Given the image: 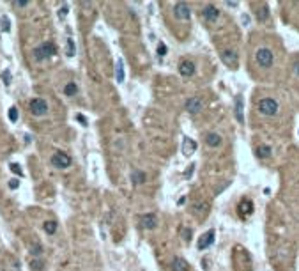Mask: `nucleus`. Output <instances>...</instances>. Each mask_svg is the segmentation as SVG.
Here are the masks:
<instances>
[{"label": "nucleus", "instance_id": "23", "mask_svg": "<svg viewBox=\"0 0 299 271\" xmlns=\"http://www.w3.org/2000/svg\"><path fill=\"white\" fill-rule=\"evenodd\" d=\"M271 154V149L267 146H258L257 147V158H267Z\"/></svg>", "mask_w": 299, "mask_h": 271}, {"label": "nucleus", "instance_id": "4", "mask_svg": "<svg viewBox=\"0 0 299 271\" xmlns=\"http://www.w3.org/2000/svg\"><path fill=\"white\" fill-rule=\"evenodd\" d=\"M29 108H30L32 114L37 115V117L48 114V103H46L42 98H34V99L30 101V105H29Z\"/></svg>", "mask_w": 299, "mask_h": 271}, {"label": "nucleus", "instance_id": "33", "mask_svg": "<svg viewBox=\"0 0 299 271\" xmlns=\"http://www.w3.org/2000/svg\"><path fill=\"white\" fill-rule=\"evenodd\" d=\"M18 186H20V181H18V179H11L9 181V188L11 190H16Z\"/></svg>", "mask_w": 299, "mask_h": 271}, {"label": "nucleus", "instance_id": "1", "mask_svg": "<svg viewBox=\"0 0 299 271\" xmlns=\"http://www.w3.org/2000/svg\"><path fill=\"white\" fill-rule=\"evenodd\" d=\"M255 62L264 67V69H269L273 64H274V53L271 48H258L255 52Z\"/></svg>", "mask_w": 299, "mask_h": 271}, {"label": "nucleus", "instance_id": "39", "mask_svg": "<svg viewBox=\"0 0 299 271\" xmlns=\"http://www.w3.org/2000/svg\"><path fill=\"white\" fill-rule=\"evenodd\" d=\"M184 202H186V197H181V198H179V200H177V204H179V206H182V204H184Z\"/></svg>", "mask_w": 299, "mask_h": 271}, {"label": "nucleus", "instance_id": "18", "mask_svg": "<svg viewBox=\"0 0 299 271\" xmlns=\"http://www.w3.org/2000/svg\"><path fill=\"white\" fill-rule=\"evenodd\" d=\"M115 76H117V82H124V62L119 59L117 60V67H115Z\"/></svg>", "mask_w": 299, "mask_h": 271}, {"label": "nucleus", "instance_id": "20", "mask_svg": "<svg viewBox=\"0 0 299 271\" xmlns=\"http://www.w3.org/2000/svg\"><path fill=\"white\" fill-rule=\"evenodd\" d=\"M76 92H78V87H76L74 82H69V84L64 87V94H66V96H74Z\"/></svg>", "mask_w": 299, "mask_h": 271}, {"label": "nucleus", "instance_id": "31", "mask_svg": "<svg viewBox=\"0 0 299 271\" xmlns=\"http://www.w3.org/2000/svg\"><path fill=\"white\" fill-rule=\"evenodd\" d=\"M158 55H159V57H165L166 55V46L163 43H159V46H158Z\"/></svg>", "mask_w": 299, "mask_h": 271}, {"label": "nucleus", "instance_id": "38", "mask_svg": "<svg viewBox=\"0 0 299 271\" xmlns=\"http://www.w3.org/2000/svg\"><path fill=\"white\" fill-rule=\"evenodd\" d=\"M76 119H78V121H80V122H82V124H83V126L87 124V119H85V117H83V115H82V114H78V115H76Z\"/></svg>", "mask_w": 299, "mask_h": 271}, {"label": "nucleus", "instance_id": "27", "mask_svg": "<svg viewBox=\"0 0 299 271\" xmlns=\"http://www.w3.org/2000/svg\"><path fill=\"white\" fill-rule=\"evenodd\" d=\"M9 168H11V172H14L16 176H20V177L23 176V170H21V167L18 165V163H11V165H9Z\"/></svg>", "mask_w": 299, "mask_h": 271}, {"label": "nucleus", "instance_id": "16", "mask_svg": "<svg viewBox=\"0 0 299 271\" xmlns=\"http://www.w3.org/2000/svg\"><path fill=\"white\" fill-rule=\"evenodd\" d=\"M239 213H241V216H248L250 213H253V204L250 200H243L239 204Z\"/></svg>", "mask_w": 299, "mask_h": 271}, {"label": "nucleus", "instance_id": "10", "mask_svg": "<svg viewBox=\"0 0 299 271\" xmlns=\"http://www.w3.org/2000/svg\"><path fill=\"white\" fill-rule=\"evenodd\" d=\"M202 16L206 18V21L209 23H212V21L218 20V16H219V11H218L216 5H206L204 11H202Z\"/></svg>", "mask_w": 299, "mask_h": 271}, {"label": "nucleus", "instance_id": "25", "mask_svg": "<svg viewBox=\"0 0 299 271\" xmlns=\"http://www.w3.org/2000/svg\"><path fill=\"white\" fill-rule=\"evenodd\" d=\"M0 23H2V30H4V32H9L11 30V21H9V18H7V16H2V18H0Z\"/></svg>", "mask_w": 299, "mask_h": 271}, {"label": "nucleus", "instance_id": "24", "mask_svg": "<svg viewBox=\"0 0 299 271\" xmlns=\"http://www.w3.org/2000/svg\"><path fill=\"white\" fill-rule=\"evenodd\" d=\"M66 53H67V57H73V55L76 53V50H74V41H73L71 37L66 41Z\"/></svg>", "mask_w": 299, "mask_h": 271}, {"label": "nucleus", "instance_id": "34", "mask_svg": "<svg viewBox=\"0 0 299 271\" xmlns=\"http://www.w3.org/2000/svg\"><path fill=\"white\" fill-rule=\"evenodd\" d=\"M12 4H14V5H18V7H25V5H29V2H27V0H14Z\"/></svg>", "mask_w": 299, "mask_h": 271}, {"label": "nucleus", "instance_id": "9", "mask_svg": "<svg viewBox=\"0 0 299 271\" xmlns=\"http://www.w3.org/2000/svg\"><path fill=\"white\" fill-rule=\"evenodd\" d=\"M174 9H175V16L179 20H189L191 12H189V7H188L186 2H177L174 5Z\"/></svg>", "mask_w": 299, "mask_h": 271}, {"label": "nucleus", "instance_id": "19", "mask_svg": "<svg viewBox=\"0 0 299 271\" xmlns=\"http://www.w3.org/2000/svg\"><path fill=\"white\" fill-rule=\"evenodd\" d=\"M42 229H44V232H48V234H55V232H57V221H53V220L44 221Z\"/></svg>", "mask_w": 299, "mask_h": 271}, {"label": "nucleus", "instance_id": "3", "mask_svg": "<svg viewBox=\"0 0 299 271\" xmlns=\"http://www.w3.org/2000/svg\"><path fill=\"white\" fill-rule=\"evenodd\" d=\"M57 53V48H55V44L53 43H42L39 44L36 50H34V59L37 60V62H42V60H46V59H50Z\"/></svg>", "mask_w": 299, "mask_h": 271}, {"label": "nucleus", "instance_id": "8", "mask_svg": "<svg viewBox=\"0 0 299 271\" xmlns=\"http://www.w3.org/2000/svg\"><path fill=\"white\" fill-rule=\"evenodd\" d=\"M212 243H214V230H207L206 234H202L198 238L196 246H198V250H206L207 246H211Z\"/></svg>", "mask_w": 299, "mask_h": 271}, {"label": "nucleus", "instance_id": "22", "mask_svg": "<svg viewBox=\"0 0 299 271\" xmlns=\"http://www.w3.org/2000/svg\"><path fill=\"white\" fill-rule=\"evenodd\" d=\"M131 179H133L134 184H140V183H144L145 181V174L144 172H140V170H134L133 174H131Z\"/></svg>", "mask_w": 299, "mask_h": 271}, {"label": "nucleus", "instance_id": "14", "mask_svg": "<svg viewBox=\"0 0 299 271\" xmlns=\"http://www.w3.org/2000/svg\"><path fill=\"white\" fill-rule=\"evenodd\" d=\"M170 268H172V271H188L189 269L188 262H186L182 257H174L172 262H170Z\"/></svg>", "mask_w": 299, "mask_h": 271}, {"label": "nucleus", "instance_id": "37", "mask_svg": "<svg viewBox=\"0 0 299 271\" xmlns=\"http://www.w3.org/2000/svg\"><path fill=\"white\" fill-rule=\"evenodd\" d=\"M193 168H195V165H193V163H191V165H189V167H188V170H186V172H184V177H189V176H191V172H193Z\"/></svg>", "mask_w": 299, "mask_h": 271}, {"label": "nucleus", "instance_id": "17", "mask_svg": "<svg viewBox=\"0 0 299 271\" xmlns=\"http://www.w3.org/2000/svg\"><path fill=\"white\" fill-rule=\"evenodd\" d=\"M206 142H207L209 147H218L221 144V136L218 135V133H209V135L206 136Z\"/></svg>", "mask_w": 299, "mask_h": 271}, {"label": "nucleus", "instance_id": "15", "mask_svg": "<svg viewBox=\"0 0 299 271\" xmlns=\"http://www.w3.org/2000/svg\"><path fill=\"white\" fill-rule=\"evenodd\" d=\"M236 119L243 124L244 122V115H243V96L236 98Z\"/></svg>", "mask_w": 299, "mask_h": 271}, {"label": "nucleus", "instance_id": "29", "mask_svg": "<svg viewBox=\"0 0 299 271\" xmlns=\"http://www.w3.org/2000/svg\"><path fill=\"white\" fill-rule=\"evenodd\" d=\"M30 252L34 253V255H41V252H42L41 245H39V243H34V245L30 246Z\"/></svg>", "mask_w": 299, "mask_h": 271}, {"label": "nucleus", "instance_id": "36", "mask_svg": "<svg viewBox=\"0 0 299 271\" xmlns=\"http://www.w3.org/2000/svg\"><path fill=\"white\" fill-rule=\"evenodd\" d=\"M294 74H296V76H299V57L294 60Z\"/></svg>", "mask_w": 299, "mask_h": 271}, {"label": "nucleus", "instance_id": "30", "mask_svg": "<svg viewBox=\"0 0 299 271\" xmlns=\"http://www.w3.org/2000/svg\"><path fill=\"white\" fill-rule=\"evenodd\" d=\"M181 236H182L186 241H189V239H191V230L186 229V227H182V229H181Z\"/></svg>", "mask_w": 299, "mask_h": 271}, {"label": "nucleus", "instance_id": "5", "mask_svg": "<svg viewBox=\"0 0 299 271\" xmlns=\"http://www.w3.org/2000/svg\"><path fill=\"white\" fill-rule=\"evenodd\" d=\"M52 165L55 168H67L71 165V158H69V154H66L62 151H57L52 156Z\"/></svg>", "mask_w": 299, "mask_h": 271}, {"label": "nucleus", "instance_id": "12", "mask_svg": "<svg viewBox=\"0 0 299 271\" xmlns=\"http://www.w3.org/2000/svg\"><path fill=\"white\" fill-rule=\"evenodd\" d=\"M195 151H196V142L193 138H189V136H184L182 138V153L186 156H191Z\"/></svg>", "mask_w": 299, "mask_h": 271}, {"label": "nucleus", "instance_id": "35", "mask_svg": "<svg viewBox=\"0 0 299 271\" xmlns=\"http://www.w3.org/2000/svg\"><path fill=\"white\" fill-rule=\"evenodd\" d=\"M67 11H69V7H67V5H62L60 11H59V16H60V18H64V16L67 14Z\"/></svg>", "mask_w": 299, "mask_h": 271}, {"label": "nucleus", "instance_id": "21", "mask_svg": "<svg viewBox=\"0 0 299 271\" xmlns=\"http://www.w3.org/2000/svg\"><path fill=\"white\" fill-rule=\"evenodd\" d=\"M267 16H269L267 5H260V9L257 11V18H258L260 21H266V20H267Z\"/></svg>", "mask_w": 299, "mask_h": 271}, {"label": "nucleus", "instance_id": "26", "mask_svg": "<svg viewBox=\"0 0 299 271\" xmlns=\"http://www.w3.org/2000/svg\"><path fill=\"white\" fill-rule=\"evenodd\" d=\"M9 121L11 122H16L18 121V108L16 106H11L9 108Z\"/></svg>", "mask_w": 299, "mask_h": 271}, {"label": "nucleus", "instance_id": "32", "mask_svg": "<svg viewBox=\"0 0 299 271\" xmlns=\"http://www.w3.org/2000/svg\"><path fill=\"white\" fill-rule=\"evenodd\" d=\"M2 80H4V84H5V85L11 84V82H9V80H11V73H9V71H4V73H2Z\"/></svg>", "mask_w": 299, "mask_h": 271}, {"label": "nucleus", "instance_id": "11", "mask_svg": "<svg viewBox=\"0 0 299 271\" xmlns=\"http://www.w3.org/2000/svg\"><path fill=\"white\" fill-rule=\"evenodd\" d=\"M156 221H158V220H156L154 214H151V213H149V214H142V216H140V227L151 230V229L156 227Z\"/></svg>", "mask_w": 299, "mask_h": 271}, {"label": "nucleus", "instance_id": "13", "mask_svg": "<svg viewBox=\"0 0 299 271\" xmlns=\"http://www.w3.org/2000/svg\"><path fill=\"white\" fill-rule=\"evenodd\" d=\"M186 110L191 112V114L200 112V110H202V99H200V98H189V99L186 101Z\"/></svg>", "mask_w": 299, "mask_h": 271}, {"label": "nucleus", "instance_id": "2", "mask_svg": "<svg viewBox=\"0 0 299 271\" xmlns=\"http://www.w3.org/2000/svg\"><path fill=\"white\" fill-rule=\"evenodd\" d=\"M280 110V105L274 98H262L258 101V112L262 115H267V117H273L276 115Z\"/></svg>", "mask_w": 299, "mask_h": 271}, {"label": "nucleus", "instance_id": "7", "mask_svg": "<svg viewBox=\"0 0 299 271\" xmlns=\"http://www.w3.org/2000/svg\"><path fill=\"white\" fill-rule=\"evenodd\" d=\"M196 71V66L191 60H181L179 62V73L182 74L184 78H189V76H193Z\"/></svg>", "mask_w": 299, "mask_h": 271}, {"label": "nucleus", "instance_id": "6", "mask_svg": "<svg viewBox=\"0 0 299 271\" xmlns=\"http://www.w3.org/2000/svg\"><path fill=\"white\" fill-rule=\"evenodd\" d=\"M221 60L225 62V66H228L230 69H236L239 62V55L236 50H223L221 53Z\"/></svg>", "mask_w": 299, "mask_h": 271}, {"label": "nucleus", "instance_id": "28", "mask_svg": "<svg viewBox=\"0 0 299 271\" xmlns=\"http://www.w3.org/2000/svg\"><path fill=\"white\" fill-rule=\"evenodd\" d=\"M42 266H44V264H42V261H39V259H34V261L30 262V268L32 269H36V271H41Z\"/></svg>", "mask_w": 299, "mask_h": 271}]
</instances>
